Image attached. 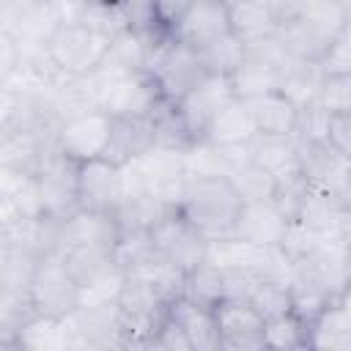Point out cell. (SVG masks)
Masks as SVG:
<instances>
[{
  "label": "cell",
  "mask_w": 351,
  "mask_h": 351,
  "mask_svg": "<svg viewBox=\"0 0 351 351\" xmlns=\"http://www.w3.org/2000/svg\"><path fill=\"white\" fill-rule=\"evenodd\" d=\"M263 343L274 351H293V348H310V329L302 318L293 313L271 318L263 324Z\"/></svg>",
  "instance_id": "42"
},
{
  "label": "cell",
  "mask_w": 351,
  "mask_h": 351,
  "mask_svg": "<svg viewBox=\"0 0 351 351\" xmlns=\"http://www.w3.org/2000/svg\"><path fill=\"white\" fill-rule=\"evenodd\" d=\"M285 228H288V217L271 200L244 203L239 211L233 236H239L250 244H258V247H274V244H280Z\"/></svg>",
  "instance_id": "21"
},
{
  "label": "cell",
  "mask_w": 351,
  "mask_h": 351,
  "mask_svg": "<svg viewBox=\"0 0 351 351\" xmlns=\"http://www.w3.org/2000/svg\"><path fill=\"white\" fill-rule=\"evenodd\" d=\"M121 11H123V19H126V27L140 33V36H156V33H167L162 25H159V16H156V5L154 0H118Z\"/></svg>",
  "instance_id": "46"
},
{
  "label": "cell",
  "mask_w": 351,
  "mask_h": 351,
  "mask_svg": "<svg viewBox=\"0 0 351 351\" xmlns=\"http://www.w3.org/2000/svg\"><path fill=\"white\" fill-rule=\"evenodd\" d=\"M321 80H324V69L318 60H291L282 71H280V85L277 90L282 96H288L296 107H304L310 101L318 99L321 90Z\"/></svg>",
  "instance_id": "30"
},
{
  "label": "cell",
  "mask_w": 351,
  "mask_h": 351,
  "mask_svg": "<svg viewBox=\"0 0 351 351\" xmlns=\"http://www.w3.org/2000/svg\"><path fill=\"white\" fill-rule=\"evenodd\" d=\"M118 236H121V225H118L115 214L93 211V208H77L66 219L58 222V247L55 250L112 247Z\"/></svg>",
  "instance_id": "14"
},
{
  "label": "cell",
  "mask_w": 351,
  "mask_h": 351,
  "mask_svg": "<svg viewBox=\"0 0 351 351\" xmlns=\"http://www.w3.org/2000/svg\"><path fill=\"white\" fill-rule=\"evenodd\" d=\"M233 33L230 30V5L225 0H192L186 14L181 16V22L176 25L173 36L181 44H189L195 49H200L203 44Z\"/></svg>",
  "instance_id": "16"
},
{
  "label": "cell",
  "mask_w": 351,
  "mask_h": 351,
  "mask_svg": "<svg viewBox=\"0 0 351 351\" xmlns=\"http://www.w3.org/2000/svg\"><path fill=\"white\" fill-rule=\"evenodd\" d=\"M58 252L63 255V263L80 288L118 269L112 261V247H71V250H58Z\"/></svg>",
  "instance_id": "34"
},
{
  "label": "cell",
  "mask_w": 351,
  "mask_h": 351,
  "mask_svg": "<svg viewBox=\"0 0 351 351\" xmlns=\"http://www.w3.org/2000/svg\"><path fill=\"white\" fill-rule=\"evenodd\" d=\"M261 3H266V5H271V8H274V5L280 3V0H261Z\"/></svg>",
  "instance_id": "55"
},
{
  "label": "cell",
  "mask_w": 351,
  "mask_h": 351,
  "mask_svg": "<svg viewBox=\"0 0 351 351\" xmlns=\"http://www.w3.org/2000/svg\"><path fill=\"white\" fill-rule=\"evenodd\" d=\"M343 214L346 208L337 203L335 195L329 192H318L307 186V195L299 206V214L293 219L304 222L307 228H313L321 236H340V225H343Z\"/></svg>",
  "instance_id": "32"
},
{
  "label": "cell",
  "mask_w": 351,
  "mask_h": 351,
  "mask_svg": "<svg viewBox=\"0 0 351 351\" xmlns=\"http://www.w3.org/2000/svg\"><path fill=\"white\" fill-rule=\"evenodd\" d=\"M266 258V247L250 244L239 236H225L208 241L206 261L217 263L219 269H255L261 274V263Z\"/></svg>",
  "instance_id": "35"
},
{
  "label": "cell",
  "mask_w": 351,
  "mask_h": 351,
  "mask_svg": "<svg viewBox=\"0 0 351 351\" xmlns=\"http://www.w3.org/2000/svg\"><path fill=\"white\" fill-rule=\"evenodd\" d=\"M255 123L247 110V101L230 99L208 123L203 140L214 145H230V143H252L255 140Z\"/></svg>",
  "instance_id": "27"
},
{
  "label": "cell",
  "mask_w": 351,
  "mask_h": 351,
  "mask_svg": "<svg viewBox=\"0 0 351 351\" xmlns=\"http://www.w3.org/2000/svg\"><path fill=\"white\" fill-rule=\"evenodd\" d=\"M110 36L82 25V22H63L47 41L49 58L63 74L90 77L110 49Z\"/></svg>",
  "instance_id": "2"
},
{
  "label": "cell",
  "mask_w": 351,
  "mask_h": 351,
  "mask_svg": "<svg viewBox=\"0 0 351 351\" xmlns=\"http://www.w3.org/2000/svg\"><path fill=\"white\" fill-rule=\"evenodd\" d=\"M154 148V129L148 118H112V137L107 145V159L126 165Z\"/></svg>",
  "instance_id": "25"
},
{
  "label": "cell",
  "mask_w": 351,
  "mask_h": 351,
  "mask_svg": "<svg viewBox=\"0 0 351 351\" xmlns=\"http://www.w3.org/2000/svg\"><path fill=\"white\" fill-rule=\"evenodd\" d=\"M329 123H332V112L315 99V101L299 107L293 140L296 143H329Z\"/></svg>",
  "instance_id": "44"
},
{
  "label": "cell",
  "mask_w": 351,
  "mask_h": 351,
  "mask_svg": "<svg viewBox=\"0 0 351 351\" xmlns=\"http://www.w3.org/2000/svg\"><path fill=\"white\" fill-rule=\"evenodd\" d=\"M230 99H236V96H233V88H230V80L222 77V74H208V77H206L200 85H195L181 101H176V107H178L184 123L189 126L192 137L200 143L203 134H206V129H208V123L214 121V115H217Z\"/></svg>",
  "instance_id": "13"
},
{
  "label": "cell",
  "mask_w": 351,
  "mask_h": 351,
  "mask_svg": "<svg viewBox=\"0 0 351 351\" xmlns=\"http://www.w3.org/2000/svg\"><path fill=\"white\" fill-rule=\"evenodd\" d=\"M145 69H148V36H140L134 30H123V33L112 36L104 60L99 63V69L88 80L99 90L110 80H118V77H126L134 71H145Z\"/></svg>",
  "instance_id": "17"
},
{
  "label": "cell",
  "mask_w": 351,
  "mask_h": 351,
  "mask_svg": "<svg viewBox=\"0 0 351 351\" xmlns=\"http://www.w3.org/2000/svg\"><path fill=\"white\" fill-rule=\"evenodd\" d=\"M96 93H99V110H104L112 118H151L165 99L151 71H134L110 80Z\"/></svg>",
  "instance_id": "6"
},
{
  "label": "cell",
  "mask_w": 351,
  "mask_h": 351,
  "mask_svg": "<svg viewBox=\"0 0 351 351\" xmlns=\"http://www.w3.org/2000/svg\"><path fill=\"white\" fill-rule=\"evenodd\" d=\"M30 302L36 313L55 315V318H66L69 313L80 307V285L69 274L63 255L58 250L41 255L38 269L30 282Z\"/></svg>",
  "instance_id": "5"
},
{
  "label": "cell",
  "mask_w": 351,
  "mask_h": 351,
  "mask_svg": "<svg viewBox=\"0 0 351 351\" xmlns=\"http://www.w3.org/2000/svg\"><path fill=\"white\" fill-rule=\"evenodd\" d=\"M63 324H66L69 351H77V348H88V351L123 348V343H121L123 315H121L118 302L77 307L74 313H69L63 318Z\"/></svg>",
  "instance_id": "4"
},
{
  "label": "cell",
  "mask_w": 351,
  "mask_h": 351,
  "mask_svg": "<svg viewBox=\"0 0 351 351\" xmlns=\"http://www.w3.org/2000/svg\"><path fill=\"white\" fill-rule=\"evenodd\" d=\"M225 3H233V0H225Z\"/></svg>",
  "instance_id": "56"
},
{
  "label": "cell",
  "mask_w": 351,
  "mask_h": 351,
  "mask_svg": "<svg viewBox=\"0 0 351 351\" xmlns=\"http://www.w3.org/2000/svg\"><path fill=\"white\" fill-rule=\"evenodd\" d=\"M241 197L236 195L228 176H189L184 197L178 203L181 214L208 239L233 236L241 211Z\"/></svg>",
  "instance_id": "1"
},
{
  "label": "cell",
  "mask_w": 351,
  "mask_h": 351,
  "mask_svg": "<svg viewBox=\"0 0 351 351\" xmlns=\"http://www.w3.org/2000/svg\"><path fill=\"white\" fill-rule=\"evenodd\" d=\"M154 348H159V351H192V343H189L186 332L170 315H165V321L159 324V332L154 337Z\"/></svg>",
  "instance_id": "50"
},
{
  "label": "cell",
  "mask_w": 351,
  "mask_h": 351,
  "mask_svg": "<svg viewBox=\"0 0 351 351\" xmlns=\"http://www.w3.org/2000/svg\"><path fill=\"white\" fill-rule=\"evenodd\" d=\"M167 315L186 332L192 351H222L214 307H203V304L181 296L167 304Z\"/></svg>",
  "instance_id": "20"
},
{
  "label": "cell",
  "mask_w": 351,
  "mask_h": 351,
  "mask_svg": "<svg viewBox=\"0 0 351 351\" xmlns=\"http://www.w3.org/2000/svg\"><path fill=\"white\" fill-rule=\"evenodd\" d=\"M348 165L351 159H346L332 143H299V167L310 189L329 192L337 197Z\"/></svg>",
  "instance_id": "18"
},
{
  "label": "cell",
  "mask_w": 351,
  "mask_h": 351,
  "mask_svg": "<svg viewBox=\"0 0 351 351\" xmlns=\"http://www.w3.org/2000/svg\"><path fill=\"white\" fill-rule=\"evenodd\" d=\"M154 258L156 252H154V241L148 230H121V236L112 244V261L123 274L137 271Z\"/></svg>",
  "instance_id": "40"
},
{
  "label": "cell",
  "mask_w": 351,
  "mask_h": 351,
  "mask_svg": "<svg viewBox=\"0 0 351 351\" xmlns=\"http://www.w3.org/2000/svg\"><path fill=\"white\" fill-rule=\"evenodd\" d=\"M318 101L332 112H351V74H324Z\"/></svg>",
  "instance_id": "47"
},
{
  "label": "cell",
  "mask_w": 351,
  "mask_h": 351,
  "mask_svg": "<svg viewBox=\"0 0 351 351\" xmlns=\"http://www.w3.org/2000/svg\"><path fill=\"white\" fill-rule=\"evenodd\" d=\"M197 55H200V60H203V66H206L208 74L228 77L241 63V58L247 55V47H244V41L236 33H225V36L203 44L197 49Z\"/></svg>",
  "instance_id": "41"
},
{
  "label": "cell",
  "mask_w": 351,
  "mask_h": 351,
  "mask_svg": "<svg viewBox=\"0 0 351 351\" xmlns=\"http://www.w3.org/2000/svg\"><path fill=\"white\" fill-rule=\"evenodd\" d=\"M252 162L266 167L277 181L302 173V167H299V143L293 140V134H285V137L255 134V140H252Z\"/></svg>",
  "instance_id": "26"
},
{
  "label": "cell",
  "mask_w": 351,
  "mask_h": 351,
  "mask_svg": "<svg viewBox=\"0 0 351 351\" xmlns=\"http://www.w3.org/2000/svg\"><path fill=\"white\" fill-rule=\"evenodd\" d=\"M66 22L55 0H8L3 3V33L14 41L47 44L49 36Z\"/></svg>",
  "instance_id": "9"
},
{
  "label": "cell",
  "mask_w": 351,
  "mask_h": 351,
  "mask_svg": "<svg viewBox=\"0 0 351 351\" xmlns=\"http://www.w3.org/2000/svg\"><path fill=\"white\" fill-rule=\"evenodd\" d=\"M123 271L121 269H112L110 274L99 277L96 282L80 288V307L85 304H104V302H118V293L123 288Z\"/></svg>",
  "instance_id": "49"
},
{
  "label": "cell",
  "mask_w": 351,
  "mask_h": 351,
  "mask_svg": "<svg viewBox=\"0 0 351 351\" xmlns=\"http://www.w3.org/2000/svg\"><path fill=\"white\" fill-rule=\"evenodd\" d=\"M137 274H143V277L154 285V291L159 293V299H162L165 304H170V302H176V299L184 296V288H186V271L178 269V266H173V263H167V261L154 258L151 263L140 266Z\"/></svg>",
  "instance_id": "43"
},
{
  "label": "cell",
  "mask_w": 351,
  "mask_h": 351,
  "mask_svg": "<svg viewBox=\"0 0 351 351\" xmlns=\"http://www.w3.org/2000/svg\"><path fill=\"white\" fill-rule=\"evenodd\" d=\"M236 195L241 197V203H266V200H274V192H277V178L261 167L258 162H247L241 165L236 173L228 176Z\"/></svg>",
  "instance_id": "39"
},
{
  "label": "cell",
  "mask_w": 351,
  "mask_h": 351,
  "mask_svg": "<svg viewBox=\"0 0 351 351\" xmlns=\"http://www.w3.org/2000/svg\"><path fill=\"white\" fill-rule=\"evenodd\" d=\"M77 192H80V208L115 214V208L123 200V165H115L107 156L80 162Z\"/></svg>",
  "instance_id": "11"
},
{
  "label": "cell",
  "mask_w": 351,
  "mask_h": 351,
  "mask_svg": "<svg viewBox=\"0 0 351 351\" xmlns=\"http://www.w3.org/2000/svg\"><path fill=\"white\" fill-rule=\"evenodd\" d=\"M228 5H230V30L244 44L277 33V16L271 5L261 0H233Z\"/></svg>",
  "instance_id": "31"
},
{
  "label": "cell",
  "mask_w": 351,
  "mask_h": 351,
  "mask_svg": "<svg viewBox=\"0 0 351 351\" xmlns=\"http://www.w3.org/2000/svg\"><path fill=\"white\" fill-rule=\"evenodd\" d=\"M291 299H293V315L307 324V329L318 321V315L326 310V304L335 299L332 291L304 266L296 263L291 271Z\"/></svg>",
  "instance_id": "24"
},
{
  "label": "cell",
  "mask_w": 351,
  "mask_h": 351,
  "mask_svg": "<svg viewBox=\"0 0 351 351\" xmlns=\"http://www.w3.org/2000/svg\"><path fill=\"white\" fill-rule=\"evenodd\" d=\"M263 321H271V318H280V315H288L293 313V299H291V282L288 280H280V277H261L247 299Z\"/></svg>",
  "instance_id": "38"
},
{
  "label": "cell",
  "mask_w": 351,
  "mask_h": 351,
  "mask_svg": "<svg viewBox=\"0 0 351 351\" xmlns=\"http://www.w3.org/2000/svg\"><path fill=\"white\" fill-rule=\"evenodd\" d=\"M346 16H348V22H351V0H346Z\"/></svg>",
  "instance_id": "54"
},
{
  "label": "cell",
  "mask_w": 351,
  "mask_h": 351,
  "mask_svg": "<svg viewBox=\"0 0 351 351\" xmlns=\"http://www.w3.org/2000/svg\"><path fill=\"white\" fill-rule=\"evenodd\" d=\"M93 110H99V93L88 77L60 74L44 96V112L55 126H63Z\"/></svg>",
  "instance_id": "15"
},
{
  "label": "cell",
  "mask_w": 351,
  "mask_h": 351,
  "mask_svg": "<svg viewBox=\"0 0 351 351\" xmlns=\"http://www.w3.org/2000/svg\"><path fill=\"white\" fill-rule=\"evenodd\" d=\"M318 63L324 74H351V22H346V27L332 38Z\"/></svg>",
  "instance_id": "48"
},
{
  "label": "cell",
  "mask_w": 351,
  "mask_h": 351,
  "mask_svg": "<svg viewBox=\"0 0 351 351\" xmlns=\"http://www.w3.org/2000/svg\"><path fill=\"white\" fill-rule=\"evenodd\" d=\"M151 241L159 261H167L184 271H192L197 263L206 261L208 239L181 214V208H167L151 225Z\"/></svg>",
  "instance_id": "3"
},
{
  "label": "cell",
  "mask_w": 351,
  "mask_h": 351,
  "mask_svg": "<svg viewBox=\"0 0 351 351\" xmlns=\"http://www.w3.org/2000/svg\"><path fill=\"white\" fill-rule=\"evenodd\" d=\"M219 346L222 351H261L263 343V318L247 299H222L217 307Z\"/></svg>",
  "instance_id": "12"
},
{
  "label": "cell",
  "mask_w": 351,
  "mask_h": 351,
  "mask_svg": "<svg viewBox=\"0 0 351 351\" xmlns=\"http://www.w3.org/2000/svg\"><path fill=\"white\" fill-rule=\"evenodd\" d=\"M230 80V88H233V96L247 101V99H255V96H263L269 90H277L280 85V71L274 66H269L266 60L255 58V55H244L241 63L228 74Z\"/></svg>",
  "instance_id": "29"
},
{
  "label": "cell",
  "mask_w": 351,
  "mask_h": 351,
  "mask_svg": "<svg viewBox=\"0 0 351 351\" xmlns=\"http://www.w3.org/2000/svg\"><path fill=\"white\" fill-rule=\"evenodd\" d=\"M189 3H192V0H154V5H156V16H159V25H162L167 33H173V30H176V25L181 22V16L186 14Z\"/></svg>",
  "instance_id": "52"
},
{
  "label": "cell",
  "mask_w": 351,
  "mask_h": 351,
  "mask_svg": "<svg viewBox=\"0 0 351 351\" xmlns=\"http://www.w3.org/2000/svg\"><path fill=\"white\" fill-rule=\"evenodd\" d=\"M110 137H112V115H107L104 110H93L88 115H80L58 126L55 145L69 159L88 162V159H99L107 154Z\"/></svg>",
  "instance_id": "10"
},
{
  "label": "cell",
  "mask_w": 351,
  "mask_h": 351,
  "mask_svg": "<svg viewBox=\"0 0 351 351\" xmlns=\"http://www.w3.org/2000/svg\"><path fill=\"white\" fill-rule=\"evenodd\" d=\"M324 239H326V236L315 233V230L307 228L304 222L288 219V228H285V233H282V239H280V250H282V252L291 258V263L296 266V263H304L307 258H313Z\"/></svg>",
  "instance_id": "45"
},
{
  "label": "cell",
  "mask_w": 351,
  "mask_h": 351,
  "mask_svg": "<svg viewBox=\"0 0 351 351\" xmlns=\"http://www.w3.org/2000/svg\"><path fill=\"white\" fill-rule=\"evenodd\" d=\"M148 121H151V129H154V145H159V148H170V151L186 154L197 143L192 137L189 126L184 123L176 101H170V99H162V104L154 110V115Z\"/></svg>",
  "instance_id": "33"
},
{
  "label": "cell",
  "mask_w": 351,
  "mask_h": 351,
  "mask_svg": "<svg viewBox=\"0 0 351 351\" xmlns=\"http://www.w3.org/2000/svg\"><path fill=\"white\" fill-rule=\"evenodd\" d=\"M184 296L203 307H217L225 299V271L211 261L197 263L192 271H186Z\"/></svg>",
  "instance_id": "37"
},
{
  "label": "cell",
  "mask_w": 351,
  "mask_h": 351,
  "mask_svg": "<svg viewBox=\"0 0 351 351\" xmlns=\"http://www.w3.org/2000/svg\"><path fill=\"white\" fill-rule=\"evenodd\" d=\"M329 143H332L346 159H351V112H337V115H332V123H329Z\"/></svg>",
  "instance_id": "51"
},
{
  "label": "cell",
  "mask_w": 351,
  "mask_h": 351,
  "mask_svg": "<svg viewBox=\"0 0 351 351\" xmlns=\"http://www.w3.org/2000/svg\"><path fill=\"white\" fill-rule=\"evenodd\" d=\"M118 307L123 315L145 318V321H165V315H167V304L159 299L154 285L137 271H129L123 277V288L118 293Z\"/></svg>",
  "instance_id": "28"
},
{
  "label": "cell",
  "mask_w": 351,
  "mask_h": 351,
  "mask_svg": "<svg viewBox=\"0 0 351 351\" xmlns=\"http://www.w3.org/2000/svg\"><path fill=\"white\" fill-rule=\"evenodd\" d=\"M8 351H69V337H66L63 318L33 313L14 332V340H11Z\"/></svg>",
  "instance_id": "23"
},
{
  "label": "cell",
  "mask_w": 351,
  "mask_h": 351,
  "mask_svg": "<svg viewBox=\"0 0 351 351\" xmlns=\"http://www.w3.org/2000/svg\"><path fill=\"white\" fill-rule=\"evenodd\" d=\"M77 173L80 162L69 159L66 154L58 151V145L44 156V162L36 170L38 189H41V203L44 214L49 219H66L71 211L80 208V192H77Z\"/></svg>",
  "instance_id": "7"
},
{
  "label": "cell",
  "mask_w": 351,
  "mask_h": 351,
  "mask_svg": "<svg viewBox=\"0 0 351 351\" xmlns=\"http://www.w3.org/2000/svg\"><path fill=\"white\" fill-rule=\"evenodd\" d=\"M41 255L14 247V244H3L0 252V291H27L30 293V282L33 274L38 269Z\"/></svg>",
  "instance_id": "36"
},
{
  "label": "cell",
  "mask_w": 351,
  "mask_h": 351,
  "mask_svg": "<svg viewBox=\"0 0 351 351\" xmlns=\"http://www.w3.org/2000/svg\"><path fill=\"white\" fill-rule=\"evenodd\" d=\"M337 203H340L346 211H351V165H348V170H346V176H343V181H340Z\"/></svg>",
  "instance_id": "53"
},
{
  "label": "cell",
  "mask_w": 351,
  "mask_h": 351,
  "mask_svg": "<svg viewBox=\"0 0 351 351\" xmlns=\"http://www.w3.org/2000/svg\"><path fill=\"white\" fill-rule=\"evenodd\" d=\"M145 181V189L154 200H159L167 208H178L181 197H184V186H186V159L181 151H170V148H148L145 154H140L137 159H132Z\"/></svg>",
  "instance_id": "8"
},
{
  "label": "cell",
  "mask_w": 351,
  "mask_h": 351,
  "mask_svg": "<svg viewBox=\"0 0 351 351\" xmlns=\"http://www.w3.org/2000/svg\"><path fill=\"white\" fill-rule=\"evenodd\" d=\"M247 110L252 115V123H255L258 134H269V137L293 134L299 107L288 96H282L280 90H269L263 96L247 99Z\"/></svg>",
  "instance_id": "22"
},
{
  "label": "cell",
  "mask_w": 351,
  "mask_h": 351,
  "mask_svg": "<svg viewBox=\"0 0 351 351\" xmlns=\"http://www.w3.org/2000/svg\"><path fill=\"white\" fill-rule=\"evenodd\" d=\"M22 217H47L38 178L30 170L0 167V222Z\"/></svg>",
  "instance_id": "19"
}]
</instances>
